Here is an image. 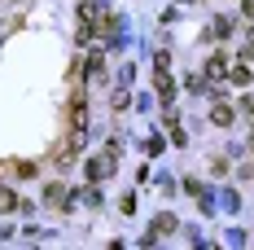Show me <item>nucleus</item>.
<instances>
[{
	"mask_svg": "<svg viewBox=\"0 0 254 250\" xmlns=\"http://www.w3.org/2000/svg\"><path fill=\"white\" fill-rule=\"evenodd\" d=\"M153 224H158V233H171V228H176V220H171V215H158Z\"/></svg>",
	"mask_w": 254,
	"mask_h": 250,
	"instance_id": "nucleus-6",
	"label": "nucleus"
},
{
	"mask_svg": "<svg viewBox=\"0 0 254 250\" xmlns=\"http://www.w3.org/2000/svg\"><path fill=\"white\" fill-rule=\"evenodd\" d=\"M44 198H49L53 206H66V184H49V189H44Z\"/></svg>",
	"mask_w": 254,
	"mask_h": 250,
	"instance_id": "nucleus-5",
	"label": "nucleus"
},
{
	"mask_svg": "<svg viewBox=\"0 0 254 250\" xmlns=\"http://www.w3.org/2000/svg\"><path fill=\"white\" fill-rule=\"evenodd\" d=\"M241 13H246V18L254 22V0H241Z\"/></svg>",
	"mask_w": 254,
	"mask_h": 250,
	"instance_id": "nucleus-9",
	"label": "nucleus"
},
{
	"mask_svg": "<svg viewBox=\"0 0 254 250\" xmlns=\"http://www.w3.org/2000/svg\"><path fill=\"white\" fill-rule=\"evenodd\" d=\"M153 83H158V97H162V101L176 97V83H171V75H167V62H158V75H153Z\"/></svg>",
	"mask_w": 254,
	"mask_h": 250,
	"instance_id": "nucleus-1",
	"label": "nucleus"
},
{
	"mask_svg": "<svg viewBox=\"0 0 254 250\" xmlns=\"http://www.w3.org/2000/svg\"><path fill=\"white\" fill-rule=\"evenodd\" d=\"M210 123H215V127H228L232 123V105H215V110H210Z\"/></svg>",
	"mask_w": 254,
	"mask_h": 250,
	"instance_id": "nucleus-4",
	"label": "nucleus"
},
{
	"mask_svg": "<svg viewBox=\"0 0 254 250\" xmlns=\"http://www.w3.org/2000/svg\"><path fill=\"white\" fill-rule=\"evenodd\" d=\"M224 71H228V62H224V53H215V57L206 62V79H224Z\"/></svg>",
	"mask_w": 254,
	"mask_h": 250,
	"instance_id": "nucleus-3",
	"label": "nucleus"
},
{
	"mask_svg": "<svg viewBox=\"0 0 254 250\" xmlns=\"http://www.w3.org/2000/svg\"><path fill=\"white\" fill-rule=\"evenodd\" d=\"M241 110H246V119L254 123V97H246V101H241Z\"/></svg>",
	"mask_w": 254,
	"mask_h": 250,
	"instance_id": "nucleus-8",
	"label": "nucleus"
},
{
	"mask_svg": "<svg viewBox=\"0 0 254 250\" xmlns=\"http://www.w3.org/2000/svg\"><path fill=\"white\" fill-rule=\"evenodd\" d=\"M110 167H114V154H105V158H92V163H88V180H101Z\"/></svg>",
	"mask_w": 254,
	"mask_h": 250,
	"instance_id": "nucleus-2",
	"label": "nucleus"
},
{
	"mask_svg": "<svg viewBox=\"0 0 254 250\" xmlns=\"http://www.w3.org/2000/svg\"><path fill=\"white\" fill-rule=\"evenodd\" d=\"M13 206H18V198H13V193H0V211H13Z\"/></svg>",
	"mask_w": 254,
	"mask_h": 250,
	"instance_id": "nucleus-7",
	"label": "nucleus"
},
{
	"mask_svg": "<svg viewBox=\"0 0 254 250\" xmlns=\"http://www.w3.org/2000/svg\"><path fill=\"white\" fill-rule=\"evenodd\" d=\"M250 150H254V141H250Z\"/></svg>",
	"mask_w": 254,
	"mask_h": 250,
	"instance_id": "nucleus-10",
	"label": "nucleus"
}]
</instances>
